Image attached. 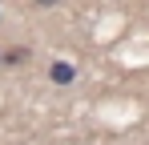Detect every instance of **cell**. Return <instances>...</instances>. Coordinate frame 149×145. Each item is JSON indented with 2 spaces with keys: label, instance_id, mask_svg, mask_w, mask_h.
Returning a JSON list of instances; mask_svg holds the SVG:
<instances>
[{
  "label": "cell",
  "instance_id": "cell-2",
  "mask_svg": "<svg viewBox=\"0 0 149 145\" xmlns=\"http://www.w3.org/2000/svg\"><path fill=\"white\" fill-rule=\"evenodd\" d=\"M28 56V48H12V52H8V56H4V61H8V65H20V61H24Z\"/></svg>",
  "mask_w": 149,
  "mask_h": 145
},
{
  "label": "cell",
  "instance_id": "cell-3",
  "mask_svg": "<svg viewBox=\"0 0 149 145\" xmlns=\"http://www.w3.org/2000/svg\"><path fill=\"white\" fill-rule=\"evenodd\" d=\"M36 4H56V0H36Z\"/></svg>",
  "mask_w": 149,
  "mask_h": 145
},
{
  "label": "cell",
  "instance_id": "cell-1",
  "mask_svg": "<svg viewBox=\"0 0 149 145\" xmlns=\"http://www.w3.org/2000/svg\"><path fill=\"white\" fill-rule=\"evenodd\" d=\"M52 81H56V85H69V81H73V65H61V61H56V65H52Z\"/></svg>",
  "mask_w": 149,
  "mask_h": 145
}]
</instances>
